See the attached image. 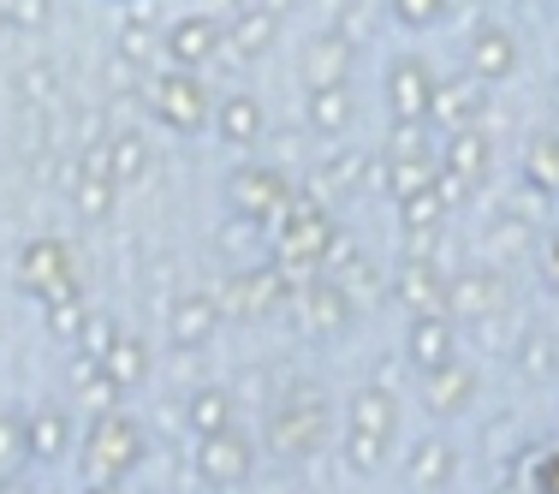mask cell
Masks as SVG:
<instances>
[{
  "mask_svg": "<svg viewBox=\"0 0 559 494\" xmlns=\"http://www.w3.org/2000/svg\"><path fill=\"white\" fill-rule=\"evenodd\" d=\"M292 203H298V191H292V179L280 167H238L233 173V209L245 221H257L262 233H280Z\"/></svg>",
  "mask_w": 559,
  "mask_h": 494,
  "instance_id": "cell-4",
  "label": "cell"
},
{
  "mask_svg": "<svg viewBox=\"0 0 559 494\" xmlns=\"http://www.w3.org/2000/svg\"><path fill=\"white\" fill-rule=\"evenodd\" d=\"M84 494H119V483H96V489H84Z\"/></svg>",
  "mask_w": 559,
  "mask_h": 494,
  "instance_id": "cell-47",
  "label": "cell"
},
{
  "mask_svg": "<svg viewBox=\"0 0 559 494\" xmlns=\"http://www.w3.org/2000/svg\"><path fill=\"white\" fill-rule=\"evenodd\" d=\"M233 387H197L191 399H185V430L191 435H215V430H233Z\"/></svg>",
  "mask_w": 559,
  "mask_h": 494,
  "instance_id": "cell-24",
  "label": "cell"
},
{
  "mask_svg": "<svg viewBox=\"0 0 559 494\" xmlns=\"http://www.w3.org/2000/svg\"><path fill=\"white\" fill-rule=\"evenodd\" d=\"M162 48H167L173 66H191V72H197V66H209L215 55H226V31H221L215 12H191V19H173L167 24Z\"/></svg>",
  "mask_w": 559,
  "mask_h": 494,
  "instance_id": "cell-8",
  "label": "cell"
},
{
  "mask_svg": "<svg viewBox=\"0 0 559 494\" xmlns=\"http://www.w3.org/2000/svg\"><path fill=\"white\" fill-rule=\"evenodd\" d=\"M393 298L399 304H411V316H429V310H447V274L435 269V262H423V257H411L405 269L393 274Z\"/></svg>",
  "mask_w": 559,
  "mask_h": 494,
  "instance_id": "cell-13",
  "label": "cell"
},
{
  "mask_svg": "<svg viewBox=\"0 0 559 494\" xmlns=\"http://www.w3.org/2000/svg\"><path fill=\"white\" fill-rule=\"evenodd\" d=\"M399 215H405V226H411V233H435V226L447 221V197L429 185V191L405 197V203H399Z\"/></svg>",
  "mask_w": 559,
  "mask_h": 494,
  "instance_id": "cell-33",
  "label": "cell"
},
{
  "mask_svg": "<svg viewBox=\"0 0 559 494\" xmlns=\"http://www.w3.org/2000/svg\"><path fill=\"white\" fill-rule=\"evenodd\" d=\"M292 310L304 316V322H298L304 333H340V328H352V310H357V304L322 274V280H304V286L292 292Z\"/></svg>",
  "mask_w": 559,
  "mask_h": 494,
  "instance_id": "cell-9",
  "label": "cell"
},
{
  "mask_svg": "<svg viewBox=\"0 0 559 494\" xmlns=\"http://www.w3.org/2000/svg\"><path fill=\"white\" fill-rule=\"evenodd\" d=\"M524 459H530V464H524V483L536 489V494H559V447H548V452L530 447Z\"/></svg>",
  "mask_w": 559,
  "mask_h": 494,
  "instance_id": "cell-36",
  "label": "cell"
},
{
  "mask_svg": "<svg viewBox=\"0 0 559 494\" xmlns=\"http://www.w3.org/2000/svg\"><path fill=\"white\" fill-rule=\"evenodd\" d=\"M203 12H215V19H233V12H245V0H203Z\"/></svg>",
  "mask_w": 559,
  "mask_h": 494,
  "instance_id": "cell-44",
  "label": "cell"
},
{
  "mask_svg": "<svg viewBox=\"0 0 559 494\" xmlns=\"http://www.w3.org/2000/svg\"><path fill=\"white\" fill-rule=\"evenodd\" d=\"M119 55L126 60H155V36L143 31V24H126V31H119Z\"/></svg>",
  "mask_w": 559,
  "mask_h": 494,
  "instance_id": "cell-41",
  "label": "cell"
},
{
  "mask_svg": "<svg viewBox=\"0 0 559 494\" xmlns=\"http://www.w3.org/2000/svg\"><path fill=\"white\" fill-rule=\"evenodd\" d=\"M483 78H447V84H435V108H429V119L441 131H459V126H471L476 119V108H483Z\"/></svg>",
  "mask_w": 559,
  "mask_h": 494,
  "instance_id": "cell-22",
  "label": "cell"
},
{
  "mask_svg": "<svg viewBox=\"0 0 559 494\" xmlns=\"http://www.w3.org/2000/svg\"><path fill=\"white\" fill-rule=\"evenodd\" d=\"M143 167H150V143H143L131 126H114V138H108V173H114V185L143 179Z\"/></svg>",
  "mask_w": 559,
  "mask_h": 494,
  "instance_id": "cell-29",
  "label": "cell"
},
{
  "mask_svg": "<svg viewBox=\"0 0 559 494\" xmlns=\"http://www.w3.org/2000/svg\"><path fill=\"white\" fill-rule=\"evenodd\" d=\"M102 369H108L119 387H138L143 376H150V345H143L138 333L119 328V333H114V345H108V357H102Z\"/></svg>",
  "mask_w": 559,
  "mask_h": 494,
  "instance_id": "cell-27",
  "label": "cell"
},
{
  "mask_svg": "<svg viewBox=\"0 0 559 494\" xmlns=\"http://www.w3.org/2000/svg\"><path fill=\"white\" fill-rule=\"evenodd\" d=\"M215 126H221V138L233 143V150H257V143L269 138V119H262L257 96H226L215 108Z\"/></svg>",
  "mask_w": 559,
  "mask_h": 494,
  "instance_id": "cell-20",
  "label": "cell"
},
{
  "mask_svg": "<svg viewBox=\"0 0 559 494\" xmlns=\"http://www.w3.org/2000/svg\"><path fill=\"white\" fill-rule=\"evenodd\" d=\"M262 7H269L274 19H280V12H292V7H298V0H262Z\"/></svg>",
  "mask_w": 559,
  "mask_h": 494,
  "instance_id": "cell-45",
  "label": "cell"
},
{
  "mask_svg": "<svg viewBox=\"0 0 559 494\" xmlns=\"http://www.w3.org/2000/svg\"><path fill=\"white\" fill-rule=\"evenodd\" d=\"M542 274H548V286L559 292V233L548 238V245H542Z\"/></svg>",
  "mask_w": 559,
  "mask_h": 494,
  "instance_id": "cell-43",
  "label": "cell"
},
{
  "mask_svg": "<svg viewBox=\"0 0 559 494\" xmlns=\"http://www.w3.org/2000/svg\"><path fill=\"white\" fill-rule=\"evenodd\" d=\"M352 66H357V43H345L340 31L316 36V43L304 48V78H310V84H345Z\"/></svg>",
  "mask_w": 559,
  "mask_h": 494,
  "instance_id": "cell-17",
  "label": "cell"
},
{
  "mask_svg": "<svg viewBox=\"0 0 559 494\" xmlns=\"http://www.w3.org/2000/svg\"><path fill=\"white\" fill-rule=\"evenodd\" d=\"M388 12L405 24V31H423V24H435L447 12V0H388Z\"/></svg>",
  "mask_w": 559,
  "mask_h": 494,
  "instance_id": "cell-40",
  "label": "cell"
},
{
  "mask_svg": "<svg viewBox=\"0 0 559 494\" xmlns=\"http://www.w3.org/2000/svg\"><path fill=\"white\" fill-rule=\"evenodd\" d=\"M310 131H322V138H345V126H352V90L345 84H310Z\"/></svg>",
  "mask_w": 559,
  "mask_h": 494,
  "instance_id": "cell-25",
  "label": "cell"
},
{
  "mask_svg": "<svg viewBox=\"0 0 559 494\" xmlns=\"http://www.w3.org/2000/svg\"><path fill=\"white\" fill-rule=\"evenodd\" d=\"M506 280L500 269H452L447 274V316H488V310H506Z\"/></svg>",
  "mask_w": 559,
  "mask_h": 494,
  "instance_id": "cell-10",
  "label": "cell"
},
{
  "mask_svg": "<svg viewBox=\"0 0 559 494\" xmlns=\"http://www.w3.org/2000/svg\"><path fill=\"white\" fill-rule=\"evenodd\" d=\"M274 447H280V459H310L316 447H322V435H328V417H322V405H316L310 393H292V399H280L274 405Z\"/></svg>",
  "mask_w": 559,
  "mask_h": 494,
  "instance_id": "cell-7",
  "label": "cell"
},
{
  "mask_svg": "<svg viewBox=\"0 0 559 494\" xmlns=\"http://www.w3.org/2000/svg\"><path fill=\"white\" fill-rule=\"evenodd\" d=\"M381 185H388L393 203L429 191V185H435V155H388V179H381Z\"/></svg>",
  "mask_w": 559,
  "mask_h": 494,
  "instance_id": "cell-28",
  "label": "cell"
},
{
  "mask_svg": "<svg viewBox=\"0 0 559 494\" xmlns=\"http://www.w3.org/2000/svg\"><path fill=\"white\" fill-rule=\"evenodd\" d=\"M143 108H150L162 126L173 131H203L209 126V90H203V78H191V66H167V72H150L143 78Z\"/></svg>",
  "mask_w": 559,
  "mask_h": 494,
  "instance_id": "cell-2",
  "label": "cell"
},
{
  "mask_svg": "<svg viewBox=\"0 0 559 494\" xmlns=\"http://www.w3.org/2000/svg\"><path fill=\"white\" fill-rule=\"evenodd\" d=\"M399 430V411H393V393L381 387H364L352 399V417H345V452H352V471H376L388 440Z\"/></svg>",
  "mask_w": 559,
  "mask_h": 494,
  "instance_id": "cell-3",
  "label": "cell"
},
{
  "mask_svg": "<svg viewBox=\"0 0 559 494\" xmlns=\"http://www.w3.org/2000/svg\"><path fill=\"white\" fill-rule=\"evenodd\" d=\"M114 333H119L114 316H84V333H78V352H84V357H108Z\"/></svg>",
  "mask_w": 559,
  "mask_h": 494,
  "instance_id": "cell-39",
  "label": "cell"
},
{
  "mask_svg": "<svg viewBox=\"0 0 559 494\" xmlns=\"http://www.w3.org/2000/svg\"><path fill=\"white\" fill-rule=\"evenodd\" d=\"M471 340H476V352H488V357L512 352V345H518V316H512V310L471 316Z\"/></svg>",
  "mask_w": 559,
  "mask_h": 494,
  "instance_id": "cell-31",
  "label": "cell"
},
{
  "mask_svg": "<svg viewBox=\"0 0 559 494\" xmlns=\"http://www.w3.org/2000/svg\"><path fill=\"white\" fill-rule=\"evenodd\" d=\"M524 185H536V191L559 197V138H536V150H530V173Z\"/></svg>",
  "mask_w": 559,
  "mask_h": 494,
  "instance_id": "cell-34",
  "label": "cell"
},
{
  "mask_svg": "<svg viewBox=\"0 0 559 494\" xmlns=\"http://www.w3.org/2000/svg\"><path fill=\"white\" fill-rule=\"evenodd\" d=\"M476 393V369L471 364H441V369H423V399H429V411H441V417H452L459 405H471Z\"/></svg>",
  "mask_w": 559,
  "mask_h": 494,
  "instance_id": "cell-18",
  "label": "cell"
},
{
  "mask_svg": "<svg viewBox=\"0 0 559 494\" xmlns=\"http://www.w3.org/2000/svg\"><path fill=\"white\" fill-rule=\"evenodd\" d=\"M66 447H72V417L60 405H43L24 417V459L31 464H55L66 459Z\"/></svg>",
  "mask_w": 559,
  "mask_h": 494,
  "instance_id": "cell-15",
  "label": "cell"
},
{
  "mask_svg": "<svg viewBox=\"0 0 559 494\" xmlns=\"http://www.w3.org/2000/svg\"><path fill=\"white\" fill-rule=\"evenodd\" d=\"M452 471H459V452H452V440L429 435V440H417V447H411V459H405V489H411V494H441V489L452 483Z\"/></svg>",
  "mask_w": 559,
  "mask_h": 494,
  "instance_id": "cell-12",
  "label": "cell"
},
{
  "mask_svg": "<svg viewBox=\"0 0 559 494\" xmlns=\"http://www.w3.org/2000/svg\"><path fill=\"white\" fill-rule=\"evenodd\" d=\"M250 471H257V447H250V435H238V430L197 435V477H203L209 489H233V483H245Z\"/></svg>",
  "mask_w": 559,
  "mask_h": 494,
  "instance_id": "cell-6",
  "label": "cell"
},
{
  "mask_svg": "<svg viewBox=\"0 0 559 494\" xmlns=\"http://www.w3.org/2000/svg\"><path fill=\"white\" fill-rule=\"evenodd\" d=\"M376 12H381V0H345L340 19H334V31L345 36V43L364 48V36H369V24H376Z\"/></svg>",
  "mask_w": 559,
  "mask_h": 494,
  "instance_id": "cell-35",
  "label": "cell"
},
{
  "mask_svg": "<svg viewBox=\"0 0 559 494\" xmlns=\"http://www.w3.org/2000/svg\"><path fill=\"white\" fill-rule=\"evenodd\" d=\"M138 459H143V430L126 417V411L114 405V411H102V417H90L84 459H78V471H84V489L119 483V477H126Z\"/></svg>",
  "mask_w": 559,
  "mask_h": 494,
  "instance_id": "cell-1",
  "label": "cell"
},
{
  "mask_svg": "<svg viewBox=\"0 0 559 494\" xmlns=\"http://www.w3.org/2000/svg\"><path fill=\"white\" fill-rule=\"evenodd\" d=\"M405 364H411V357H381V376L369 381V387H381V393H399V381H405Z\"/></svg>",
  "mask_w": 559,
  "mask_h": 494,
  "instance_id": "cell-42",
  "label": "cell"
},
{
  "mask_svg": "<svg viewBox=\"0 0 559 494\" xmlns=\"http://www.w3.org/2000/svg\"><path fill=\"white\" fill-rule=\"evenodd\" d=\"M441 173H452V179H464V185H483V173H488V138H483V126L447 131Z\"/></svg>",
  "mask_w": 559,
  "mask_h": 494,
  "instance_id": "cell-19",
  "label": "cell"
},
{
  "mask_svg": "<svg viewBox=\"0 0 559 494\" xmlns=\"http://www.w3.org/2000/svg\"><path fill=\"white\" fill-rule=\"evenodd\" d=\"M19 280H24V292H31V298H43V310H48V304H60V298H84V286H78V269H72V250H66L60 238L24 245Z\"/></svg>",
  "mask_w": 559,
  "mask_h": 494,
  "instance_id": "cell-5",
  "label": "cell"
},
{
  "mask_svg": "<svg viewBox=\"0 0 559 494\" xmlns=\"http://www.w3.org/2000/svg\"><path fill=\"white\" fill-rule=\"evenodd\" d=\"M114 191H119V185L108 179V173H78V179H72V203H78V215H90V221H108V209H114Z\"/></svg>",
  "mask_w": 559,
  "mask_h": 494,
  "instance_id": "cell-32",
  "label": "cell"
},
{
  "mask_svg": "<svg viewBox=\"0 0 559 494\" xmlns=\"http://www.w3.org/2000/svg\"><path fill=\"white\" fill-rule=\"evenodd\" d=\"M221 316L226 310L209 298V292H185V298L173 304V340H179V345H203L209 333L221 328Z\"/></svg>",
  "mask_w": 559,
  "mask_h": 494,
  "instance_id": "cell-23",
  "label": "cell"
},
{
  "mask_svg": "<svg viewBox=\"0 0 559 494\" xmlns=\"http://www.w3.org/2000/svg\"><path fill=\"white\" fill-rule=\"evenodd\" d=\"M429 126L435 119H393L388 155H429Z\"/></svg>",
  "mask_w": 559,
  "mask_h": 494,
  "instance_id": "cell-37",
  "label": "cell"
},
{
  "mask_svg": "<svg viewBox=\"0 0 559 494\" xmlns=\"http://www.w3.org/2000/svg\"><path fill=\"white\" fill-rule=\"evenodd\" d=\"M364 167H369V155L357 150V143H352V150H334L322 162V179L310 185V197H345V191H357V185H364Z\"/></svg>",
  "mask_w": 559,
  "mask_h": 494,
  "instance_id": "cell-26",
  "label": "cell"
},
{
  "mask_svg": "<svg viewBox=\"0 0 559 494\" xmlns=\"http://www.w3.org/2000/svg\"><path fill=\"white\" fill-rule=\"evenodd\" d=\"M84 298H60V304H48V333H55V340H78V333H84Z\"/></svg>",
  "mask_w": 559,
  "mask_h": 494,
  "instance_id": "cell-38",
  "label": "cell"
},
{
  "mask_svg": "<svg viewBox=\"0 0 559 494\" xmlns=\"http://www.w3.org/2000/svg\"><path fill=\"white\" fill-rule=\"evenodd\" d=\"M554 108H559V84H554Z\"/></svg>",
  "mask_w": 559,
  "mask_h": 494,
  "instance_id": "cell-49",
  "label": "cell"
},
{
  "mask_svg": "<svg viewBox=\"0 0 559 494\" xmlns=\"http://www.w3.org/2000/svg\"><path fill=\"white\" fill-rule=\"evenodd\" d=\"M274 43V12L269 7H245L226 19V55L233 60H262Z\"/></svg>",
  "mask_w": 559,
  "mask_h": 494,
  "instance_id": "cell-21",
  "label": "cell"
},
{
  "mask_svg": "<svg viewBox=\"0 0 559 494\" xmlns=\"http://www.w3.org/2000/svg\"><path fill=\"white\" fill-rule=\"evenodd\" d=\"M512 66H518V36L506 31V24H483V31H471V78L500 84Z\"/></svg>",
  "mask_w": 559,
  "mask_h": 494,
  "instance_id": "cell-16",
  "label": "cell"
},
{
  "mask_svg": "<svg viewBox=\"0 0 559 494\" xmlns=\"http://www.w3.org/2000/svg\"><path fill=\"white\" fill-rule=\"evenodd\" d=\"M405 357L417 364V376H423V369L452 364V357H459V328H452V316L447 310L417 316V322H411V340H405Z\"/></svg>",
  "mask_w": 559,
  "mask_h": 494,
  "instance_id": "cell-11",
  "label": "cell"
},
{
  "mask_svg": "<svg viewBox=\"0 0 559 494\" xmlns=\"http://www.w3.org/2000/svg\"><path fill=\"white\" fill-rule=\"evenodd\" d=\"M0 494H31V489H24L19 477H7V483H0Z\"/></svg>",
  "mask_w": 559,
  "mask_h": 494,
  "instance_id": "cell-46",
  "label": "cell"
},
{
  "mask_svg": "<svg viewBox=\"0 0 559 494\" xmlns=\"http://www.w3.org/2000/svg\"><path fill=\"white\" fill-rule=\"evenodd\" d=\"M388 102H393V119H429V108H435V72L423 60H399L393 78H388Z\"/></svg>",
  "mask_w": 559,
  "mask_h": 494,
  "instance_id": "cell-14",
  "label": "cell"
},
{
  "mask_svg": "<svg viewBox=\"0 0 559 494\" xmlns=\"http://www.w3.org/2000/svg\"><path fill=\"white\" fill-rule=\"evenodd\" d=\"M0 24H12V19H7V0H0Z\"/></svg>",
  "mask_w": 559,
  "mask_h": 494,
  "instance_id": "cell-48",
  "label": "cell"
},
{
  "mask_svg": "<svg viewBox=\"0 0 559 494\" xmlns=\"http://www.w3.org/2000/svg\"><path fill=\"white\" fill-rule=\"evenodd\" d=\"M512 357H518V369H524L530 381H548V376H554V364H559V345H554V333L530 328V333H518Z\"/></svg>",
  "mask_w": 559,
  "mask_h": 494,
  "instance_id": "cell-30",
  "label": "cell"
}]
</instances>
